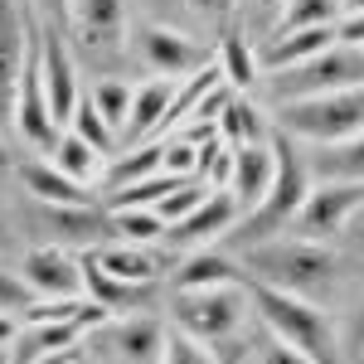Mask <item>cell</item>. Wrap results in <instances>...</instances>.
Listing matches in <instances>:
<instances>
[{
  "mask_svg": "<svg viewBox=\"0 0 364 364\" xmlns=\"http://www.w3.org/2000/svg\"><path fill=\"white\" fill-rule=\"evenodd\" d=\"M243 272L248 282H267L282 291H296L311 301H331L340 282V257L331 252V243L316 238H296V233H277L243 248Z\"/></svg>",
  "mask_w": 364,
  "mask_h": 364,
  "instance_id": "cell-1",
  "label": "cell"
},
{
  "mask_svg": "<svg viewBox=\"0 0 364 364\" xmlns=\"http://www.w3.org/2000/svg\"><path fill=\"white\" fill-rule=\"evenodd\" d=\"M248 301H252V316L262 321L267 336L296 345L316 364L340 360V331L321 301L296 296V291H282V287H267V282H248Z\"/></svg>",
  "mask_w": 364,
  "mask_h": 364,
  "instance_id": "cell-2",
  "label": "cell"
},
{
  "mask_svg": "<svg viewBox=\"0 0 364 364\" xmlns=\"http://www.w3.org/2000/svg\"><path fill=\"white\" fill-rule=\"evenodd\" d=\"M277 122L287 136L306 141V146H331V141L364 136V83L336 87V92H321V97L282 102Z\"/></svg>",
  "mask_w": 364,
  "mask_h": 364,
  "instance_id": "cell-3",
  "label": "cell"
},
{
  "mask_svg": "<svg viewBox=\"0 0 364 364\" xmlns=\"http://www.w3.org/2000/svg\"><path fill=\"white\" fill-rule=\"evenodd\" d=\"M252 316L248 282H219V287H185L175 291V331L204 340V345H224L233 340Z\"/></svg>",
  "mask_w": 364,
  "mask_h": 364,
  "instance_id": "cell-4",
  "label": "cell"
},
{
  "mask_svg": "<svg viewBox=\"0 0 364 364\" xmlns=\"http://www.w3.org/2000/svg\"><path fill=\"white\" fill-rule=\"evenodd\" d=\"M277 141V175H272V190H267V199L252 209L248 219H238V243L248 248V243H262V238H277V233H287L291 228V219H296V209L306 204L311 195V166L306 156L296 151V146H287L282 136Z\"/></svg>",
  "mask_w": 364,
  "mask_h": 364,
  "instance_id": "cell-5",
  "label": "cell"
},
{
  "mask_svg": "<svg viewBox=\"0 0 364 364\" xmlns=\"http://www.w3.org/2000/svg\"><path fill=\"white\" fill-rule=\"evenodd\" d=\"M272 78V102H296V97H321V92H336V87H355L364 83V49L355 44H336L326 54L306 58V63H291L282 73H262Z\"/></svg>",
  "mask_w": 364,
  "mask_h": 364,
  "instance_id": "cell-6",
  "label": "cell"
},
{
  "mask_svg": "<svg viewBox=\"0 0 364 364\" xmlns=\"http://www.w3.org/2000/svg\"><path fill=\"white\" fill-rule=\"evenodd\" d=\"M360 209H364V180H311V195L296 209V219H291L287 233L331 243V238H340L350 228V219Z\"/></svg>",
  "mask_w": 364,
  "mask_h": 364,
  "instance_id": "cell-7",
  "label": "cell"
},
{
  "mask_svg": "<svg viewBox=\"0 0 364 364\" xmlns=\"http://www.w3.org/2000/svg\"><path fill=\"white\" fill-rule=\"evenodd\" d=\"M132 44H136L141 63H146L156 78H175V83L214 63V54H209V44H204V39L185 34V29H170V25H161V20L136 25Z\"/></svg>",
  "mask_w": 364,
  "mask_h": 364,
  "instance_id": "cell-8",
  "label": "cell"
},
{
  "mask_svg": "<svg viewBox=\"0 0 364 364\" xmlns=\"http://www.w3.org/2000/svg\"><path fill=\"white\" fill-rule=\"evenodd\" d=\"M92 350L102 364H161L166 326L151 316H107L92 326Z\"/></svg>",
  "mask_w": 364,
  "mask_h": 364,
  "instance_id": "cell-9",
  "label": "cell"
},
{
  "mask_svg": "<svg viewBox=\"0 0 364 364\" xmlns=\"http://www.w3.org/2000/svg\"><path fill=\"white\" fill-rule=\"evenodd\" d=\"M29 39H34L29 0H0V132L15 127V97H20V78H25Z\"/></svg>",
  "mask_w": 364,
  "mask_h": 364,
  "instance_id": "cell-10",
  "label": "cell"
},
{
  "mask_svg": "<svg viewBox=\"0 0 364 364\" xmlns=\"http://www.w3.org/2000/svg\"><path fill=\"white\" fill-rule=\"evenodd\" d=\"M20 277L34 291V301H73V296H87L83 291V257H73L63 243L29 248L25 262H20Z\"/></svg>",
  "mask_w": 364,
  "mask_h": 364,
  "instance_id": "cell-11",
  "label": "cell"
},
{
  "mask_svg": "<svg viewBox=\"0 0 364 364\" xmlns=\"http://www.w3.org/2000/svg\"><path fill=\"white\" fill-rule=\"evenodd\" d=\"M63 29L68 25H44L39 15H34V39H39V63H44V83H49V107H54L58 127L73 117L78 107V97H83V87H78V63L68 54V39H63Z\"/></svg>",
  "mask_w": 364,
  "mask_h": 364,
  "instance_id": "cell-12",
  "label": "cell"
},
{
  "mask_svg": "<svg viewBox=\"0 0 364 364\" xmlns=\"http://www.w3.org/2000/svg\"><path fill=\"white\" fill-rule=\"evenodd\" d=\"M272 175H277V141H252V146H233V175H228V195L238 199L243 219L267 199L272 190Z\"/></svg>",
  "mask_w": 364,
  "mask_h": 364,
  "instance_id": "cell-13",
  "label": "cell"
},
{
  "mask_svg": "<svg viewBox=\"0 0 364 364\" xmlns=\"http://www.w3.org/2000/svg\"><path fill=\"white\" fill-rule=\"evenodd\" d=\"M68 29L87 54H112L127 29V0H68Z\"/></svg>",
  "mask_w": 364,
  "mask_h": 364,
  "instance_id": "cell-14",
  "label": "cell"
},
{
  "mask_svg": "<svg viewBox=\"0 0 364 364\" xmlns=\"http://www.w3.org/2000/svg\"><path fill=\"white\" fill-rule=\"evenodd\" d=\"M238 219H243L238 199H233V195L224 190V185H219V190H209V199L199 204L190 219L170 224L166 243H175V248H204V243H214V238L233 233V228H238Z\"/></svg>",
  "mask_w": 364,
  "mask_h": 364,
  "instance_id": "cell-15",
  "label": "cell"
},
{
  "mask_svg": "<svg viewBox=\"0 0 364 364\" xmlns=\"http://www.w3.org/2000/svg\"><path fill=\"white\" fill-rule=\"evenodd\" d=\"M340 44V25H301V29H272V39H262L257 63L262 73H282L291 63H306V58L326 54Z\"/></svg>",
  "mask_w": 364,
  "mask_h": 364,
  "instance_id": "cell-16",
  "label": "cell"
},
{
  "mask_svg": "<svg viewBox=\"0 0 364 364\" xmlns=\"http://www.w3.org/2000/svg\"><path fill=\"white\" fill-rule=\"evenodd\" d=\"M175 92H180L175 78H146V83H136V97H132V117H127V127H122V141H127V146H146V141L161 136Z\"/></svg>",
  "mask_w": 364,
  "mask_h": 364,
  "instance_id": "cell-17",
  "label": "cell"
},
{
  "mask_svg": "<svg viewBox=\"0 0 364 364\" xmlns=\"http://www.w3.org/2000/svg\"><path fill=\"white\" fill-rule=\"evenodd\" d=\"M92 262H97V267H107V272L122 277V282H136V287H151V282L161 277V252L151 248V243L107 238V243H97V248H92Z\"/></svg>",
  "mask_w": 364,
  "mask_h": 364,
  "instance_id": "cell-18",
  "label": "cell"
},
{
  "mask_svg": "<svg viewBox=\"0 0 364 364\" xmlns=\"http://www.w3.org/2000/svg\"><path fill=\"white\" fill-rule=\"evenodd\" d=\"M20 185L39 204H58V209H83V204H92V195H83V185L68 180L54 161H29V166H20Z\"/></svg>",
  "mask_w": 364,
  "mask_h": 364,
  "instance_id": "cell-19",
  "label": "cell"
},
{
  "mask_svg": "<svg viewBox=\"0 0 364 364\" xmlns=\"http://www.w3.org/2000/svg\"><path fill=\"white\" fill-rule=\"evenodd\" d=\"M49 161H54L68 180H78V185H92V180H102V166H107V151H97L92 141H83L78 132H58V141L49 146Z\"/></svg>",
  "mask_w": 364,
  "mask_h": 364,
  "instance_id": "cell-20",
  "label": "cell"
},
{
  "mask_svg": "<svg viewBox=\"0 0 364 364\" xmlns=\"http://www.w3.org/2000/svg\"><path fill=\"white\" fill-rule=\"evenodd\" d=\"M219 136L228 141V146H252V141H272V132H267V117H262V107L257 102H248V92H233L224 102V112H219Z\"/></svg>",
  "mask_w": 364,
  "mask_h": 364,
  "instance_id": "cell-21",
  "label": "cell"
},
{
  "mask_svg": "<svg viewBox=\"0 0 364 364\" xmlns=\"http://www.w3.org/2000/svg\"><path fill=\"white\" fill-rule=\"evenodd\" d=\"M306 166L311 180H364V136L316 146V156H306Z\"/></svg>",
  "mask_w": 364,
  "mask_h": 364,
  "instance_id": "cell-22",
  "label": "cell"
},
{
  "mask_svg": "<svg viewBox=\"0 0 364 364\" xmlns=\"http://www.w3.org/2000/svg\"><path fill=\"white\" fill-rule=\"evenodd\" d=\"M83 291H87V301L107 306L112 316H117L122 306H136L141 296H146V287H136V282H122V277H112L107 267H97V262H92V252H83Z\"/></svg>",
  "mask_w": 364,
  "mask_h": 364,
  "instance_id": "cell-23",
  "label": "cell"
},
{
  "mask_svg": "<svg viewBox=\"0 0 364 364\" xmlns=\"http://www.w3.org/2000/svg\"><path fill=\"white\" fill-rule=\"evenodd\" d=\"M219 68H224V83L233 87V92H248V87L262 78L257 49H248V39H243V34H233V29L219 39Z\"/></svg>",
  "mask_w": 364,
  "mask_h": 364,
  "instance_id": "cell-24",
  "label": "cell"
},
{
  "mask_svg": "<svg viewBox=\"0 0 364 364\" xmlns=\"http://www.w3.org/2000/svg\"><path fill=\"white\" fill-rule=\"evenodd\" d=\"M219 282H243L238 262H228L224 252L199 248V252H190L185 267L175 272V291H185V287H219Z\"/></svg>",
  "mask_w": 364,
  "mask_h": 364,
  "instance_id": "cell-25",
  "label": "cell"
},
{
  "mask_svg": "<svg viewBox=\"0 0 364 364\" xmlns=\"http://www.w3.org/2000/svg\"><path fill=\"white\" fill-rule=\"evenodd\" d=\"M87 97H92V107H97V112L107 117V127L122 136V127H127V117H132L136 83H127V78H97V83L87 87Z\"/></svg>",
  "mask_w": 364,
  "mask_h": 364,
  "instance_id": "cell-26",
  "label": "cell"
},
{
  "mask_svg": "<svg viewBox=\"0 0 364 364\" xmlns=\"http://www.w3.org/2000/svg\"><path fill=\"white\" fill-rule=\"evenodd\" d=\"M107 219H112V233L127 243H156L170 233V224L156 209H107Z\"/></svg>",
  "mask_w": 364,
  "mask_h": 364,
  "instance_id": "cell-27",
  "label": "cell"
},
{
  "mask_svg": "<svg viewBox=\"0 0 364 364\" xmlns=\"http://www.w3.org/2000/svg\"><path fill=\"white\" fill-rule=\"evenodd\" d=\"M146 175H161V146H136V151H127V156H117L112 166H107V190H122V185H132V180H146Z\"/></svg>",
  "mask_w": 364,
  "mask_h": 364,
  "instance_id": "cell-28",
  "label": "cell"
},
{
  "mask_svg": "<svg viewBox=\"0 0 364 364\" xmlns=\"http://www.w3.org/2000/svg\"><path fill=\"white\" fill-rule=\"evenodd\" d=\"M345 0H287L277 15V29H301V25H340Z\"/></svg>",
  "mask_w": 364,
  "mask_h": 364,
  "instance_id": "cell-29",
  "label": "cell"
},
{
  "mask_svg": "<svg viewBox=\"0 0 364 364\" xmlns=\"http://www.w3.org/2000/svg\"><path fill=\"white\" fill-rule=\"evenodd\" d=\"M68 132H78L83 141H92L97 151H112V146H117V132L107 127V117L92 107V97H87V92L78 97V107H73V117H68Z\"/></svg>",
  "mask_w": 364,
  "mask_h": 364,
  "instance_id": "cell-30",
  "label": "cell"
},
{
  "mask_svg": "<svg viewBox=\"0 0 364 364\" xmlns=\"http://www.w3.org/2000/svg\"><path fill=\"white\" fill-rule=\"evenodd\" d=\"M204 199H209V185H199V180H185L180 190H170V195L156 204V214H161L166 224H180V219H190V214H195Z\"/></svg>",
  "mask_w": 364,
  "mask_h": 364,
  "instance_id": "cell-31",
  "label": "cell"
},
{
  "mask_svg": "<svg viewBox=\"0 0 364 364\" xmlns=\"http://www.w3.org/2000/svg\"><path fill=\"white\" fill-rule=\"evenodd\" d=\"M161 364H219V355H214V345L175 331V336H166V360Z\"/></svg>",
  "mask_w": 364,
  "mask_h": 364,
  "instance_id": "cell-32",
  "label": "cell"
},
{
  "mask_svg": "<svg viewBox=\"0 0 364 364\" xmlns=\"http://www.w3.org/2000/svg\"><path fill=\"white\" fill-rule=\"evenodd\" d=\"M29 301H34V291L25 287V277L0 267V311H25Z\"/></svg>",
  "mask_w": 364,
  "mask_h": 364,
  "instance_id": "cell-33",
  "label": "cell"
},
{
  "mask_svg": "<svg viewBox=\"0 0 364 364\" xmlns=\"http://www.w3.org/2000/svg\"><path fill=\"white\" fill-rule=\"evenodd\" d=\"M257 364H316V360H311V355H301L296 345H287V340L267 336V345L257 350Z\"/></svg>",
  "mask_w": 364,
  "mask_h": 364,
  "instance_id": "cell-34",
  "label": "cell"
},
{
  "mask_svg": "<svg viewBox=\"0 0 364 364\" xmlns=\"http://www.w3.org/2000/svg\"><path fill=\"white\" fill-rule=\"evenodd\" d=\"M190 10H195L204 25H228L233 20V10H238V0H185Z\"/></svg>",
  "mask_w": 364,
  "mask_h": 364,
  "instance_id": "cell-35",
  "label": "cell"
},
{
  "mask_svg": "<svg viewBox=\"0 0 364 364\" xmlns=\"http://www.w3.org/2000/svg\"><path fill=\"white\" fill-rule=\"evenodd\" d=\"M29 10L44 25H68V0H29Z\"/></svg>",
  "mask_w": 364,
  "mask_h": 364,
  "instance_id": "cell-36",
  "label": "cell"
},
{
  "mask_svg": "<svg viewBox=\"0 0 364 364\" xmlns=\"http://www.w3.org/2000/svg\"><path fill=\"white\" fill-rule=\"evenodd\" d=\"M340 44H355V49H364V10H360V15H345V20H340Z\"/></svg>",
  "mask_w": 364,
  "mask_h": 364,
  "instance_id": "cell-37",
  "label": "cell"
},
{
  "mask_svg": "<svg viewBox=\"0 0 364 364\" xmlns=\"http://www.w3.org/2000/svg\"><path fill=\"white\" fill-rule=\"evenodd\" d=\"M29 364H83V355L73 345V350H54V355H39V360H29Z\"/></svg>",
  "mask_w": 364,
  "mask_h": 364,
  "instance_id": "cell-38",
  "label": "cell"
},
{
  "mask_svg": "<svg viewBox=\"0 0 364 364\" xmlns=\"http://www.w3.org/2000/svg\"><path fill=\"white\" fill-rule=\"evenodd\" d=\"M345 233H350V243H355V248L364 252V209L355 214V219H350V228H345Z\"/></svg>",
  "mask_w": 364,
  "mask_h": 364,
  "instance_id": "cell-39",
  "label": "cell"
},
{
  "mask_svg": "<svg viewBox=\"0 0 364 364\" xmlns=\"http://www.w3.org/2000/svg\"><path fill=\"white\" fill-rule=\"evenodd\" d=\"M10 340H15V316L0 311V345H10Z\"/></svg>",
  "mask_w": 364,
  "mask_h": 364,
  "instance_id": "cell-40",
  "label": "cell"
},
{
  "mask_svg": "<svg viewBox=\"0 0 364 364\" xmlns=\"http://www.w3.org/2000/svg\"><path fill=\"white\" fill-rule=\"evenodd\" d=\"M364 10V0H345V15H360ZM345 15H340V20H345Z\"/></svg>",
  "mask_w": 364,
  "mask_h": 364,
  "instance_id": "cell-41",
  "label": "cell"
},
{
  "mask_svg": "<svg viewBox=\"0 0 364 364\" xmlns=\"http://www.w3.org/2000/svg\"><path fill=\"white\" fill-rule=\"evenodd\" d=\"M355 340L364 345V306H360V316H355Z\"/></svg>",
  "mask_w": 364,
  "mask_h": 364,
  "instance_id": "cell-42",
  "label": "cell"
},
{
  "mask_svg": "<svg viewBox=\"0 0 364 364\" xmlns=\"http://www.w3.org/2000/svg\"><path fill=\"white\" fill-rule=\"evenodd\" d=\"M257 5H262V10H282L287 0H257Z\"/></svg>",
  "mask_w": 364,
  "mask_h": 364,
  "instance_id": "cell-43",
  "label": "cell"
},
{
  "mask_svg": "<svg viewBox=\"0 0 364 364\" xmlns=\"http://www.w3.org/2000/svg\"><path fill=\"white\" fill-rule=\"evenodd\" d=\"M0 364H15V355H10V350H5V345H0Z\"/></svg>",
  "mask_w": 364,
  "mask_h": 364,
  "instance_id": "cell-44",
  "label": "cell"
},
{
  "mask_svg": "<svg viewBox=\"0 0 364 364\" xmlns=\"http://www.w3.org/2000/svg\"><path fill=\"white\" fill-rule=\"evenodd\" d=\"M0 228H5V219H0Z\"/></svg>",
  "mask_w": 364,
  "mask_h": 364,
  "instance_id": "cell-45",
  "label": "cell"
}]
</instances>
